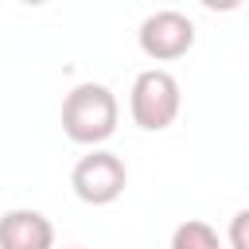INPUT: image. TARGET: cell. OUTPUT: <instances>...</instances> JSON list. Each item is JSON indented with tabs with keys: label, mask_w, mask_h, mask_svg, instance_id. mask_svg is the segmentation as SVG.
<instances>
[{
	"label": "cell",
	"mask_w": 249,
	"mask_h": 249,
	"mask_svg": "<svg viewBox=\"0 0 249 249\" xmlns=\"http://www.w3.org/2000/svg\"><path fill=\"white\" fill-rule=\"evenodd\" d=\"M226 241H230V249H249V206H245V210H237V214L230 218Z\"/></svg>",
	"instance_id": "cell-7"
},
{
	"label": "cell",
	"mask_w": 249,
	"mask_h": 249,
	"mask_svg": "<svg viewBox=\"0 0 249 249\" xmlns=\"http://www.w3.org/2000/svg\"><path fill=\"white\" fill-rule=\"evenodd\" d=\"M70 187L74 195L86 202V206H109L124 195L128 187V167L121 156L105 152V148H93L89 156H82L70 171Z\"/></svg>",
	"instance_id": "cell-3"
},
{
	"label": "cell",
	"mask_w": 249,
	"mask_h": 249,
	"mask_svg": "<svg viewBox=\"0 0 249 249\" xmlns=\"http://www.w3.org/2000/svg\"><path fill=\"white\" fill-rule=\"evenodd\" d=\"M117 121H121V105L113 89L101 82H82L62 101V132L74 144H86V148L105 144L117 132Z\"/></svg>",
	"instance_id": "cell-1"
},
{
	"label": "cell",
	"mask_w": 249,
	"mask_h": 249,
	"mask_svg": "<svg viewBox=\"0 0 249 249\" xmlns=\"http://www.w3.org/2000/svg\"><path fill=\"white\" fill-rule=\"evenodd\" d=\"M136 43L152 62L183 58L195 47V23H191V16H183L175 8H160V12L144 16V23L136 31Z\"/></svg>",
	"instance_id": "cell-4"
},
{
	"label": "cell",
	"mask_w": 249,
	"mask_h": 249,
	"mask_svg": "<svg viewBox=\"0 0 249 249\" xmlns=\"http://www.w3.org/2000/svg\"><path fill=\"white\" fill-rule=\"evenodd\" d=\"M70 249H78V245H70Z\"/></svg>",
	"instance_id": "cell-8"
},
{
	"label": "cell",
	"mask_w": 249,
	"mask_h": 249,
	"mask_svg": "<svg viewBox=\"0 0 249 249\" xmlns=\"http://www.w3.org/2000/svg\"><path fill=\"white\" fill-rule=\"evenodd\" d=\"M0 249H54L51 218L27 206L0 214Z\"/></svg>",
	"instance_id": "cell-5"
},
{
	"label": "cell",
	"mask_w": 249,
	"mask_h": 249,
	"mask_svg": "<svg viewBox=\"0 0 249 249\" xmlns=\"http://www.w3.org/2000/svg\"><path fill=\"white\" fill-rule=\"evenodd\" d=\"M179 105H183V93H179L175 74H167V70H160V66L136 74L132 93H128V113H132V124H136V128H144V132H163L167 124H175Z\"/></svg>",
	"instance_id": "cell-2"
},
{
	"label": "cell",
	"mask_w": 249,
	"mask_h": 249,
	"mask_svg": "<svg viewBox=\"0 0 249 249\" xmlns=\"http://www.w3.org/2000/svg\"><path fill=\"white\" fill-rule=\"evenodd\" d=\"M171 249H222V241H218V233H214L210 222H202V218H187V222L175 226V233H171Z\"/></svg>",
	"instance_id": "cell-6"
}]
</instances>
